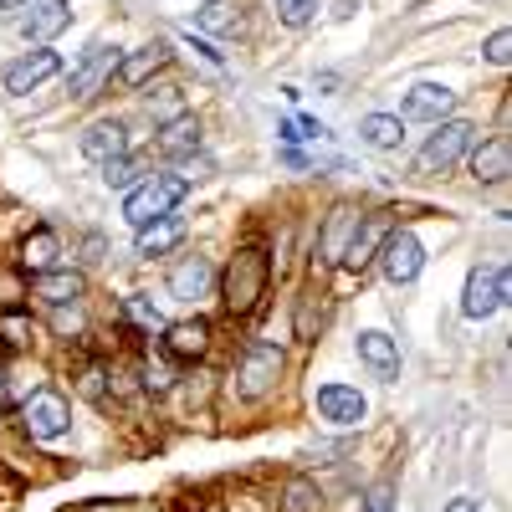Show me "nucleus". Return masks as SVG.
I'll use <instances>...</instances> for the list:
<instances>
[{
  "mask_svg": "<svg viewBox=\"0 0 512 512\" xmlns=\"http://www.w3.org/2000/svg\"><path fill=\"white\" fill-rule=\"evenodd\" d=\"M272 287V256L262 246H241L231 262H226V277H221V303L231 318H251L262 308V297Z\"/></svg>",
  "mask_w": 512,
  "mask_h": 512,
  "instance_id": "obj_1",
  "label": "nucleus"
},
{
  "mask_svg": "<svg viewBox=\"0 0 512 512\" xmlns=\"http://www.w3.org/2000/svg\"><path fill=\"white\" fill-rule=\"evenodd\" d=\"M185 195H190V180H185V175H154V180H139L134 190L123 195V221L139 231V226L169 216V210H175Z\"/></svg>",
  "mask_w": 512,
  "mask_h": 512,
  "instance_id": "obj_2",
  "label": "nucleus"
},
{
  "mask_svg": "<svg viewBox=\"0 0 512 512\" xmlns=\"http://www.w3.org/2000/svg\"><path fill=\"white\" fill-rule=\"evenodd\" d=\"M472 144H477V123L446 118V123H436V134L425 139V149L415 154V169H420V175H441V169H456L466 154H472Z\"/></svg>",
  "mask_w": 512,
  "mask_h": 512,
  "instance_id": "obj_3",
  "label": "nucleus"
},
{
  "mask_svg": "<svg viewBox=\"0 0 512 512\" xmlns=\"http://www.w3.org/2000/svg\"><path fill=\"white\" fill-rule=\"evenodd\" d=\"M282 369H287V359H282L277 344H251L236 364V395L241 400H267L282 384Z\"/></svg>",
  "mask_w": 512,
  "mask_h": 512,
  "instance_id": "obj_4",
  "label": "nucleus"
},
{
  "mask_svg": "<svg viewBox=\"0 0 512 512\" xmlns=\"http://www.w3.org/2000/svg\"><path fill=\"white\" fill-rule=\"evenodd\" d=\"M21 431H26L31 441H57V436H67V431H72V405H67V395H57V390H31V395L21 400Z\"/></svg>",
  "mask_w": 512,
  "mask_h": 512,
  "instance_id": "obj_5",
  "label": "nucleus"
},
{
  "mask_svg": "<svg viewBox=\"0 0 512 512\" xmlns=\"http://www.w3.org/2000/svg\"><path fill=\"white\" fill-rule=\"evenodd\" d=\"M379 272H384V282H395V287H410L415 277H420V267H425V246H420V236L415 231H390L384 236V246H379Z\"/></svg>",
  "mask_w": 512,
  "mask_h": 512,
  "instance_id": "obj_6",
  "label": "nucleus"
},
{
  "mask_svg": "<svg viewBox=\"0 0 512 512\" xmlns=\"http://www.w3.org/2000/svg\"><path fill=\"white\" fill-rule=\"evenodd\" d=\"M502 303H507V267H472L466 272V287H461V313L466 318L482 323Z\"/></svg>",
  "mask_w": 512,
  "mask_h": 512,
  "instance_id": "obj_7",
  "label": "nucleus"
},
{
  "mask_svg": "<svg viewBox=\"0 0 512 512\" xmlns=\"http://www.w3.org/2000/svg\"><path fill=\"white\" fill-rule=\"evenodd\" d=\"M11 21H16V31H21L26 41L47 47V41H57V36L72 26V6H67V0H26Z\"/></svg>",
  "mask_w": 512,
  "mask_h": 512,
  "instance_id": "obj_8",
  "label": "nucleus"
},
{
  "mask_svg": "<svg viewBox=\"0 0 512 512\" xmlns=\"http://www.w3.org/2000/svg\"><path fill=\"white\" fill-rule=\"evenodd\" d=\"M62 72V57L52 52V47H36V52H26V57H16L11 67H6V93H36L41 82H52Z\"/></svg>",
  "mask_w": 512,
  "mask_h": 512,
  "instance_id": "obj_9",
  "label": "nucleus"
},
{
  "mask_svg": "<svg viewBox=\"0 0 512 512\" xmlns=\"http://www.w3.org/2000/svg\"><path fill=\"white\" fill-rule=\"evenodd\" d=\"M359 216H364V210H354L349 200L328 210L323 236H318V262H323V267H338V262H344V251H349V241H354V231H359Z\"/></svg>",
  "mask_w": 512,
  "mask_h": 512,
  "instance_id": "obj_10",
  "label": "nucleus"
},
{
  "mask_svg": "<svg viewBox=\"0 0 512 512\" xmlns=\"http://www.w3.org/2000/svg\"><path fill=\"white\" fill-rule=\"evenodd\" d=\"M364 415H369V400L354 390V384H323V390H318V420L338 425V431L364 425Z\"/></svg>",
  "mask_w": 512,
  "mask_h": 512,
  "instance_id": "obj_11",
  "label": "nucleus"
},
{
  "mask_svg": "<svg viewBox=\"0 0 512 512\" xmlns=\"http://www.w3.org/2000/svg\"><path fill=\"white\" fill-rule=\"evenodd\" d=\"M113 72H118V47H108V41L88 47L82 62H77V72H72V98H98Z\"/></svg>",
  "mask_w": 512,
  "mask_h": 512,
  "instance_id": "obj_12",
  "label": "nucleus"
},
{
  "mask_svg": "<svg viewBox=\"0 0 512 512\" xmlns=\"http://www.w3.org/2000/svg\"><path fill=\"white\" fill-rule=\"evenodd\" d=\"M456 108V93L441 88V82H415L400 103V118H415V123H446Z\"/></svg>",
  "mask_w": 512,
  "mask_h": 512,
  "instance_id": "obj_13",
  "label": "nucleus"
},
{
  "mask_svg": "<svg viewBox=\"0 0 512 512\" xmlns=\"http://www.w3.org/2000/svg\"><path fill=\"white\" fill-rule=\"evenodd\" d=\"M82 154H88L93 164H108V159H123L128 154V123L123 118H98L82 128Z\"/></svg>",
  "mask_w": 512,
  "mask_h": 512,
  "instance_id": "obj_14",
  "label": "nucleus"
},
{
  "mask_svg": "<svg viewBox=\"0 0 512 512\" xmlns=\"http://www.w3.org/2000/svg\"><path fill=\"white\" fill-rule=\"evenodd\" d=\"M31 292H36L47 308H72V303H82V297H88V277L72 272V267H52V272L31 277Z\"/></svg>",
  "mask_w": 512,
  "mask_h": 512,
  "instance_id": "obj_15",
  "label": "nucleus"
},
{
  "mask_svg": "<svg viewBox=\"0 0 512 512\" xmlns=\"http://www.w3.org/2000/svg\"><path fill=\"white\" fill-rule=\"evenodd\" d=\"M359 364L374 374V379H400V344L384 328H364L359 333Z\"/></svg>",
  "mask_w": 512,
  "mask_h": 512,
  "instance_id": "obj_16",
  "label": "nucleus"
},
{
  "mask_svg": "<svg viewBox=\"0 0 512 512\" xmlns=\"http://www.w3.org/2000/svg\"><path fill=\"white\" fill-rule=\"evenodd\" d=\"M395 226H390V210H374V216H359V231H354V241H349V251H344V262L354 267V272H364L374 256H379V246H384V236H390Z\"/></svg>",
  "mask_w": 512,
  "mask_h": 512,
  "instance_id": "obj_17",
  "label": "nucleus"
},
{
  "mask_svg": "<svg viewBox=\"0 0 512 512\" xmlns=\"http://www.w3.org/2000/svg\"><path fill=\"white\" fill-rule=\"evenodd\" d=\"M169 57H175V52H169V41H149V47L118 57V82H123V88H149V77L164 72Z\"/></svg>",
  "mask_w": 512,
  "mask_h": 512,
  "instance_id": "obj_18",
  "label": "nucleus"
},
{
  "mask_svg": "<svg viewBox=\"0 0 512 512\" xmlns=\"http://www.w3.org/2000/svg\"><path fill=\"white\" fill-rule=\"evenodd\" d=\"M164 354L169 359H205L210 354V323L205 318L164 323Z\"/></svg>",
  "mask_w": 512,
  "mask_h": 512,
  "instance_id": "obj_19",
  "label": "nucleus"
},
{
  "mask_svg": "<svg viewBox=\"0 0 512 512\" xmlns=\"http://www.w3.org/2000/svg\"><path fill=\"white\" fill-rule=\"evenodd\" d=\"M472 175L482 185H502L512 175V144H507V134H492L487 144H472Z\"/></svg>",
  "mask_w": 512,
  "mask_h": 512,
  "instance_id": "obj_20",
  "label": "nucleus"
},
{
  "mask_svg": "<svg viewBox=\"0 0 512 512\" xmlns=\"http://www.w3.org/2000/svg\"><path fill=\"white\" fill-rule=\"evenodd\" d=\"M210 287H216V267H210V256H185V262L175 267V277H169V292H175L180 303L210 297Z\"/></svg>",
  "mask_w": 512,
  "mask_h": 512,
  "instance_id": "obj_21",
  "label": "nucleus"
},
{
  "mask_svg": "<svg viewBox=\"0 0 512 512\" xmlns=\"http://www.w3.org/2000/svg\"><path fill=\"white\" fill-rule=\"evenodd\" d=\"M200 149H205V134H200V123H195L190 113L159 128V154H164V159H180V164H185V159H195Z\"/></svg>",
  "mask_w": 512,
  "mask_h": 512,
  "instance_id": "obj_22",
  "label": "nucleus"
},
{
  "mask_svg": "<svg viewBox=\"0 0 512 512\" xmlns=\"http://www.w3.org/2000/svg\"><path fill=\"white\" fill-rule=\"evenodd\" d=\"M185 241V221L180 216H159L149 226H139V241H134V256H144V262H154V256L175 251Z\"/></svg>",
  "mask_w": 512,
  "mask_h": 512,
  "instance_id": "obj_23",
  "label": "nucleus"
},
{
  "mask_svg": "<svg viewBox=\"0 0 512 512\" xmlns=\"http://www.w3.org/2000/svg\"><path fill=\"white\" fill-rule=\"evenodd\" d=\"M359 139L369 149H379V154H390V149L405 144V118L400 113H364L359 118Z\"/></svg>",
  "mask_w": 512,
  "mask_h": 512,
  "instance_id": "obj_24",
  "label": "nucleus"
},
{
  "mask_svg": "<svg viewBox=\"0 0 512 512\" xmlns=\"http://www.w3.org/2000/svg\"><path fill=\"white\" fill-rule=\"evenodd\" d=\"M57 256H62V241H57L52 226H36V231L21 241V267H26L31 277L52 272V267H57Z\"/></svg>",
  "mask_w": 512,
  "mask_h": 512,
  "instance_id": "obj_25",
  "label": "nucleus"
},
{
  "mask_svg": "<svg viewBox=\"0 0 512 512\" xmlns=\"http://www.w3.org/2000/svg\"><path fill=\"white\" fill-rule=\"evenodd\" d=\"M31 338H36V323H31L26 313H16V308L0 313V344H6L11 354H26V349H31Z\"/></svg>",
  "mask_w": 512,
  "mask_h": 512,
  "instance_id": "obj_26",
  "label": "nucleus"
},
{
  "mask_svg": "<svg viewBox=\"0 0 512 512\" xmlns=\"http://www.w3.org/2000/svg\"><path fill=\"white\" fill-rule=\"evenodd\" d=\"M144 103H149V118H154L159 128L190 113V103H185V88H154V93H149Z\"/></svg>",
  "mask_w": 512,
  "mask_h": 512,
  "instance_id": "obj_27",
  "label": "nucleus"
},
{
  "mask_svg": "<svg viewBox=\"0 0 512 512\" xmlns=\"http://www.w3.org/2000/svg\"><path fill=\"white\" fill-rule=\"evenodd\" d=\"M139 175H144V159H134V154H123V159H108V164H103V185H108V190H134Z\"/></svg>",
  "mask_w": 512,
  "mask_h": 512,
  "instance_id": "obj_28",
  "label": "nucleus"
},
{
  "mask_svg": "<svg viewBox=\"0 0 512 512\" xmlns=\"http://www.w3.org/2000/svg\"><path fill=\"white\" fill-rule=\"evenodd\" d=\"M195 26L200 31H231L236 26V6L231 0H205V6L195 11Z\"/></svg>",
  "mask_w": 512,
  "mask_h": 512,
  "instance_id": "obj_29",
  "label": "nucleus"
},
{
  "mask_svg": "<svg viewBox=\"0 0 512 512\" xmlns=\"http://www.w3.org/2000/svg\"><path fill=\"white\" fill-rule=\"evenodd\" d=\"M318 507H323V497H318L313 482H303V477H292V482H287V502H282V512H318Z\"/></svg>",
  "mask_w": 512,
  "mask_h": 512,
  "instance_id": "obj_30",
  "label": "nucleus"
},
{
  "mask_svg": "<svg viewBox=\"0 0 512 512\" xmlns=\"http://www.w3.org/2000/svg\"><path fill=\"white\" fill-rule=\"evenodd\" d=\"M318 6H323V0H272V11H277L282 26H308L318 16Z\"/></svg>",
  "mask_w": 512,
  "mask_h": 512,
  "instance_id": "obj_31",
  "label": "nucleus"
},
{
  "mask_svg": "<svg viewBox=\"0 0 512 512\" xmlns=\"http://www.w3.org/2000/svg\"><path fill=\"white\" fill-rule=\"evenodd\" d=\"M277 134H282L287 144H303V139H323V134H328V128H323L318 118H287V123L277 128Z\"/></svg>",
  "mask_w": 512,
  "mask_h": 512,
  "instance_id": "obj_32",
  "label": "nucleus"
},
{
  "mask_svg": "<svg viewBox=\"0 0 512 512\" xmlns=\"http://www.w3.org/2000/svg\"><path fill=\"white\" fill-rule=\"evenodd\" d=\"M482 57H487L492 67H507V62H512V31H507V26H497V31L487 36V47H482Z\"/></svg>",
  "mask_w": 512,
  "mask_h": 512,
  "instance_id": "obj_33",
  "label": "nucleus"
},
{
  "mask_svg": "<svg viewBox=\"0 0 512 512\" xmlns=\"http://www.w3.org/2000/svg\"><path fill=\"white\" fill-rule=\"evenodd\" d=\"M128 318L144 323L149 333H164V318H159V308L149 303V297H128Z\"/></svg>",
  "mask_w": 512,
  "mask_h": 512,
  "instance_id": "obj_34",
  "label": "nucleus"
},
{
  "mask_svg": "<svg viewBox=\"0 0 512 512\" xmlns=\"http://www.w3.org/2000/svg\"><path fill=\"white\" fill-rule=\"evenodd\" d=\"M390 507H395V487L390 482H374L364 492V512H390Z\"/></svg>",
  "mask_w": 512,
  "mask_h": 512,
  "instance_id": "obj_35",
  "label": "nucleus"
},
{
  "mask_svg": "<svg viewBox=\"0 0 512 512\" xmlns=\"http://www.w3.org/2000/svg\"><path fill=\"white\" fill-rule=\"evenodd\" d=\"M169 384H175V379H169V369H164V364H149V369H144V390H154V395H164V390H169Z\"/></svg>",
  "mask_w": 512,
  "mask_h": 512,
  "instance_id": "obj_36",
  "label": "nucleus"
},
{
  "mask_svg": "<svg viewBox=\"0 0 512 512\" xmlns=\"http://www.w3.org/2000/svg\"><path fill=\"white\" fill-rule=\"evenodd\" d=\"M82 328V313H77V303H72V313L67 308H57V333H77Z\"/></svg>",
  "mask_w": 512,
  "mask_h": 512,
  "instance_id": "obj_37",
  "label": "nucleus"
},
{
  "mask_svg": "<svg viewBox=\"0 0 512 512\" xmlns=\"http://www.w3.org/2000/svg\"><path fill=\"white\" fill-rule=\"evenodd\" d=\"M446 512H482V507H477V502H472V497H456V502H451V507H446Z\"/></svg>",
  "mask_w": 512,
  "mask_h": 512,
  "instance_id": "obj_38",
  "label": "nucleus"
}]
</instances>
